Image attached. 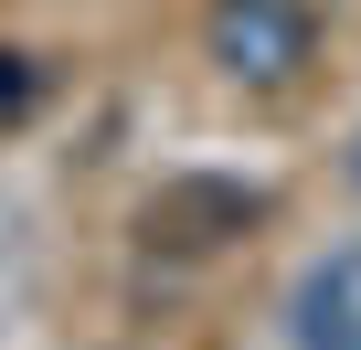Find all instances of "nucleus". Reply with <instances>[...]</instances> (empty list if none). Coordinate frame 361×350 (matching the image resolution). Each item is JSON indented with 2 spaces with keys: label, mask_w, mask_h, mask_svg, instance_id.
Segmentation results:
<instances>
[{
  "label": "nucleus",
  "mask_w": 361,
  "mask_h": 350,
  "mask_svg": "<svg viewBox=\"0 0 361 350\" xmlns=\"http://www.w3.org/2000/svg\"><path fill=\"white\" fill-rule=\"evenodd\" d=\"M308 0H213V64L234 85H298L308 75Z\"/></svg>",
  "instance_id": "f257e3e1"
},
{
  "label": "nucleus",
  "mask_w": 361,
  "mask_h": 350,
  "mask_svg": "<svg viewBox=\"0 0 361 350\" xmlns=\"http://www.w3.org/2000/svg\"><path fill=\"white\" fill-rule=\"evenodd\" d=\"M350 170H361V159H350Z\"/></svg>",
  "instance_id": "7ed1b4c3"
},
{
  "label": "nucleus",
  "mask_w": 361,
  "mask_h": 350,
  "mask_svg": "<svg viewBox=\"0 0 361 350\" xmlns=\"http://www.w3.org/2000/svg\"><path fill=\"white\" fill-rule=\"evenodd\" d=\"M287 339L298 350H361V244L319 255L287 297Z\"/></svg>",
  "instance_id": "f03ea898"
}]
</instances>
